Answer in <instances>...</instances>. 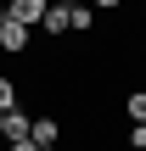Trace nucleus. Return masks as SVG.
<instances>
[{
  "label": "nucleus",
  "instance_id": "obj_10",
  "mask_svg": "<svg viewBox=\"0 0 146 151\" xmlns=\"http://www.w3.org/2000/svg\"><path fill=\"white\" fill-rule=\"evenodd\" d=\"M129 146H135V151H146V123H135V129H129Z\"/></svg>",
  "mask_w": 146,
  "mask_h": 151
},
{
  "label": "nucleus",
  "instance_id": "obj_2",
  "mask_svg": "<svg viewBox=\"0 0 146 151\" xmlns=\"http://www.w3.org/2000/svg\"><path fill=\"white\" fill-rule=\"evenodd\" d=\"M6 11H11V17H17V22H28V28H34V22H39V17H45V11H51V0H11V6H6Z\"/></svg>",
  "mask_w": 146,
  "mask_h": 151
},
{
  "label": "nucleus",
  "instance_id": "obj_4",
  "mask_svg": "<svg viewBox=\"0 0 146 151\" xmlns=\"http://www.w3.org/2000/svg\"><path fill=\"white\" fill-rule=\"evenodd\" d=\"M28 129H34V118H28L23 106H11V112H6V129H0V140H23Z\"/></svg>",
  "mask_w": 146,
  "mask_h": 151
},
{
  "label": "nucleus",
  "instance_id": "obj_13",
  "mask_svg": "<svg viewBox=\"0 0 146 151\" xmlns=\"http://www.w3.org/2000/svg\"><path fill=\"white\" fill-rule=\"evenodd\" d=\"M141 50H146V45H141Z\"/></svg>",
  "mask_w": 146,
  "mask_h": 151
},
{
  "label": "nucleus",
  "instance_id": "obj_7",
  "mask_svg": "<svg viewBox=\"0 0 146 151\" xmlns=\"http://www.w3.org/2000/svg\"><path fill=\"white\" fill-rule=\"evenodd\" d=\"M124 112H129V118H135V123H146V90H135V95H129V101H124Z\"/></svg>",
  "mask_w": 146,
  "mask_h": 151
},
{
  "label": "nucleus",
  "instance_id": "obj_5",
  "mask_svg": "<svg viewBox=\"0 0 146 151\" xmlns=\"http://www.w3.org/2000/svg\"><path fill=\"white\" fill-rule=\"evenodd\" d=\"M28 134H34V140H39L45 151H56V140H62V129H56L51 118H34V129H28Z\"/></svg>",
  "mask_w": 146,
  "mask_h": 151
},
{
  "label": "nucleus",
  "instance_id": "obj_9",
  "mask_svg": "<svg viewBox=\"0 0 146 151\" xmlns=\"http://www.w3.org/2000/svg\"><path fill=\"white\" fill-rule=\"evenodd\" d=\"M6 151H45V146H39L34 134H23V140H6Z\"/></svg>",
  "mask_w": 146,
  "mask_h": 151
},
{
  "label": "nucleus",
  "instance_id": "obj_11",
  "mask_svg": "<svg viewBox=\"0 0 146 151\" xmlns=\"http://www.w3.org/2000/svg\"><path fill=\"white\" fill-rule=\"evenodd\" d=\"M90 6H101V11H118V6H124V0H90Z\"/></svg>",
  "mask_w": 146,
  "mask_h": 151
},
{
  "label": "nucleus",
  "instance_id": "obj_1",
  "mask_svg": "<svg viewBox=\"0 0 146 151\" xmlns=\"http://www.w3.org/2000/svg\"><path fill=\"white\" fill-rule=\"evenodd\" d=\"M28 34H34L28 22H17L11 11H0V50H6V56H23V50H28Z\"/></svg>",
  "mask_w": 146,
  "mask_h": 151
},
{
  "label": "nucleus",
  "instance_id": "obj_8",
  "mask_svg": "<svg viewBox=\"0 0 146 151\" xmlns=\"http://www.w3.org/2000/svg\"><path fill=\"white\" fill-rule=\"evenodd\" d=\"M11 106H17V84H11V78H0V112H11Z\"/></svg>",
  "mask_w": 146,
  "mask_h": 151
},
{
  "label": "nucleus",
  "instance_id": "obj_12",
  "mask_svg": "<svg viewBox=\"0 0 146 151\" xmlns=\"http://www.w3.org/2000/svg\"><path fill=\"white\" fill-rule=\"evenodd\" d=\"M0 129H6V112H0Z\"/></svg>",
  "mask_w": 146,
  "mask_h": 151
},
{
  "label": "nucleus",
  "instance_id": "obj_3",
  "mask_svg": "<svg viewBox=\"0 0 146 151\" xmlns=\"http://www.w3.org/2000/svg\"><path fill=\"white\" fill-rule=\"evenodd\" d=\"M62 6H68V28H73V34L96 28V6H79V0H62Z\"/></svg>",
  "mask_w": 146,
  "mask_h": 151
},
{
  "label": "nucleus",
  "instance_id": "obj_6",
  "mask_svg": "<svg viewBox=\"0 0 146 151\" xmlns=\"http://www.w3.org/2000/svg\"><path fill=\"white\" fill-rule=\"evenodd\" d=\"M39 28H45V34H62V28H68V6H51V11L39 17Z\"/></svg>",
  "mask_w": 146,
  "mask_h": 151
}]
</instances>
